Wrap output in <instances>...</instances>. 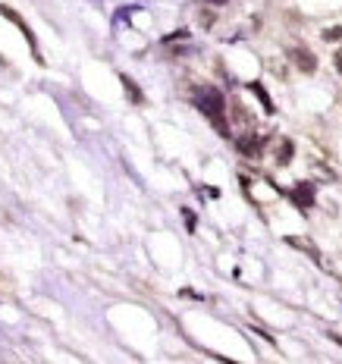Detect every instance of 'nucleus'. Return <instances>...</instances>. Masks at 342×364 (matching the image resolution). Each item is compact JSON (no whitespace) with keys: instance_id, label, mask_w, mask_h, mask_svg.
Segmentation results:
<instances>
[{"instance_id":"1","label":"nucleus","mask_w":342,"mask_h":364,"mask_svg":"<svg viewBox=\"0 0 342 364\" xmlns=\"http://www.w3.org/2000/svg\"><path fill=\"white\" fill-rule=\"evenodd\" d=\"M195 107L214 123L220 135H230V123H226V97L217 88H198L195 91Z\"/></svg>"},{"instance_id":"2","label":"nucleus","mask_w":342,"mask_h":364,"mask_svg":"<svg viewBox=\"0 0 342 364\" xmlns=\"http://www.w3.org/2000/svg\"><path fill=\"white\" fill-rule=\"evenodd\" d=\"M0 16H6V19H10V22H13V26H16V28H19V32H22V35H26V41H28V50H32V54H35V60H38V63H44V60H41V54H38V41H35V32H32V28H28V26H26V22H22V16H19V13H16V10H13V6L0 4Z\"/></svg>"},{"instance_id":"3","label":"nucleus","mask_w":342,"mask_h":364,"mask_svg":"<svg viewBox=\"0 0 342 364\" xmlns=\"http://www.w3.org/2000/svg\"><path fill=\"white\" fill-rule=\"evenodd\" d=\"M235 148H239L245 157H261L264 148H267V141H264V135H257V132H245V135H239Z\"/></svg>"},{"instance_id":"4","label":"nucleus","mask_w":342,"mask_h":364,"mask_svg":"<svg viewBox=\"0 0 342 364\" xmlns=\"http://www.w3.org/2000/svg\"><path fill=\"white\" fill-rule=\"evenodd\" d=\"M289 60H292L301 73H314L317 70V57L311 54L308 48H292V50H289Z\"/></svg>"},{"instance_id":"5","label":"nucleus","mask_w":342,"mask_h":364,"mask_svg":"<svg viewBox=\"0 0 342 364\" xmlns=\"http://www.w3.org/2000/svg\"><path fill=\"white\" fill-rule=\"evenodd\" d=\"M289 195H292V201L299 204L301 210H308L311 204H314V186H311V182H299V186H295Z\"/></svg>"},{"instance_id":"6","label":"nucleus","mask_w":342,"mask_h":364,"mask_svg":"<svg viewBox=\"0 0 342 364\" xmlns=\"http://www.w3.org/2000/svg\"><path fill=\"white\" fill-rule=\"evenodd\" d=\"M119 82H123V88H126V97H129V101H132V104H144V95H141V88L135 85V82L129 79L126 73L119 75Z\"/></svg>"},{"instance_id":"7","label":"nucleus","mask_w":342,"mask_h":364,"mask_svg":"<svg viewBox=\"0 0 342 364\" xmlns=\"http://www.w3.org/2000/svg\"><path fill=\"white\" fill-rule=\"evenodd\" d=\"M292 154H295V145L289 139H279V145H277V166H286L289 161H292Z\"/></svg>"},{"instance_id":"8","label":"nucleus","mask_w":342,"mask_h":364,"mask_svg":"<svg viewBox=\"0 0 342 364\" xmlns=\"http://www.w3.org/2000/svg\"><path fill=\"white\" fill-rule=\"evenodd\" d=\"M233 113H235V123H242V126H252V113H248L245 107H242V104L239 101H233Z\"/></svg>"},{"instance_id":"9","label":"nucleus","mask_w":342,"mask_h":364,"mask_svg":"<svg viewBox=\"0 0 342 364\" xmlns=\"http://www.w3.org/2000/svg\"><path fill=\"white\" fill-rule=\"evenodd\" d=\"M248 91H255L257 97H261V104H264V110L267 113H273V104H270V97H267V91H264L261 85H257V82H252V85H248Z\"/></svg>"},{"instance_id":"10","label":"nucleus","mask_w":342,"mask_h":364,"mask_svg":"<svg viewBox=\"0 0 342 364\" xmlns=\"http://www.w3.org/2000/svg\"><path fill=\"white\" fill-rule=\"evenodd\" d=\"M336 38H342V26L326 28V32H324V41H336Z\"/></svg>"},{"instance_id":"11","label":"nucleus","mask_w":342,"mask_h":364,"mask_svg":"<svg viewBox=\"0 0 342 364\" xmlns=\"http://www.w3.org/2000/svg\"><path fill=\"white\" fill-rule=\"evenodd\" d=\"M214 22H217V19H214V13H208V10L201 13V26H204V28H210V26H214Z\"/></svg>"},{"instance_id":"12","label":"nucleus","mask_w":342,"mask_h":364,"mask_svg":"<svg viewBox=\"0 0 342 364\" xmlns=\"http://www.w3.org/2000/svg\"><path fill=\"white\" fill-rule=\"evenodd\" d=\"M182 217H186V226H188V230H195V214H192V210H182Z\"/></svg>"},{"instance_id":"13","label":"nucleus","mask_w":342,"mask_h":364,"mask_svg":"<svg viewBox=\"0 0 342 364\" xmlns=\"http://www.w3.org/2000/svg\"><path fill=\"white\" fill-rule=\"evenodd\" d=\"M333 63H336V73L342 75V48L336 50V57H333Z\"/></svg>"},{"instance_id":"14","label":"nucleus","mask_w":342,"mask_h":364,"mask_svg":"<svg viewBox=\"0 0 342 364\" xmlns=\"http://www.w3.org/2000/svg\"><path fill=\"white\" fill-rule=\"evenodd\" d=\"M208 4H214V6H220V4H230V0H208Z\"/></svg>"}]
</instances>
